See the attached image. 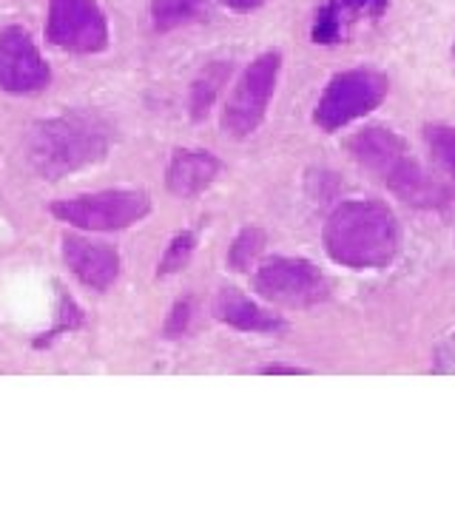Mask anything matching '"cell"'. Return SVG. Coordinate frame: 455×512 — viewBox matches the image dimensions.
<instances>
[{
    "label": "cell",
    "mask_w": 455,
    "mask_h": 512,
    "mask_svg": "<svg viewBox=\"0 0 455 512\" xmlns=\"http://www.w3.org/2000/svg\"><path fill=\"white\" fill-rule=\"evenodd\" d=\"M350 151L359 163L373 171V174H382L387 165L399 157L401 151H407V143L401 140L399 134L387 131L382 126H370L359 131L353 140H350Z\"/></svg>",
    "instance_id": "cell-14"
},
{
    "label": "cell",
    "mask_w": 455,
    "mask_h": 512,
    "mask_svg": "<svg viewBox=\"0 0 455 512\" xmlns=\"http://www.w3.org/2000/svg\"><path fill=\"white\" fill-rule=\"evenodd\" d=\"M427 143L433 148L436 160L444 165V171L455 180V128L436 126L427 131Z\"/></svg>",
    "instance_id": "cell-19"
},
{
    "label": "cell",
    "mask_w": 455,
    "mask_h": 512,
    "mask_svg": "<svg viewBox=\"0 0 455 512\" xmlns=\"http://www.w3.org/2000/svg\"><path fill=\"white\" fill-rule=\"evenodd\" d=\"M262 373H265V376H305L308 370H302V367H293V365H268V367H262Z\"/></svg>",
    "instance_id": "cell-22"
},
{
    "label": "cell",
    "mask_w": 455,
    "mask_h": 512,
    "mask_svg": "<svg viewBox=\"0 0 455 512\" xmlns=\"http://www.w3.org/2000/svg\"><path fill=\"white\" fill-rule=\"evenodd\" d=\"M46 37L63 52L94 55L109 46V20L94 0H49Z\"/></svg>",
    "instance_id": "cell-7"
},
{
    "label": "cell",
    "mask_w": 455,
    "mask_h": 512,
    "mask_svg": "<svg viewBox=\"0 0 455 512\" xmlns=\"http://www.w3.org/2000/svg\"><path fill=\"white\" fill-rule=\"evenodd\" d=\"M151 211V197L146 191H100L74 200H60L52 205V214L60 222H69L83 231H123L140 222Z\"/></svg>",
    "instance_id": "cell-4"
},
{
    "label": "cell",
    "mask_w": 455,
    "mask_h": 512,
    "mask_svg": "<svg viewBox=\"0 0 455 512\" xmlns=\"http://www.w3.org/2000/svg\"><path fill=\"white\" fill-rule=\"evenodd\" d=\"M387 97V77L376 69H353L336 74L328 89L319 97V106L313 111L316 126L325 131H339L359 120L364 114L376 111Z\"/></svg>",
    "instance_id": "cell-3"
},
{
    "label": "cell",
    "mask_w": 455,
    "mask_h": 512,
    "mask_svg": "<svg viewBox=\"0 0 455 512\" xmlns=\"http://www.w3.org/2000/svg\"><path fill=\"white\" fill-rule=\"evenodd\" d=\"M436 370H441V373H455V333L438 348Z\"/></svg>",
    "instance_id": "cell-21"
},
{
    "label": "cell",
    "mask_w": 455,
    "mask_h": 512,
    "mask_svg": "<svg viewBox=\"0 0 455 512\" xmlns=\"http://www.w3.org/2000/svg\"><path fill=\"white\" fill-rule=\"evenodd\" d=\"M109 151V128L86 114L43 120L29 131L26 157L40 177L60 180L86 165L100 163Z\"/></svg>",
    "instance_id": "cell-2"
},
{
    "label": "cell",
    "mask_w": 455,
    "mask_h": 512,
    "mask_svg": "<svg viewBox=\"0 0 455 512\" xmlns=\"http://www.w3.org/2000/svg\"><path fill=\"white\" fill-rule=\"evenodd\" d=\"M279 69H282L279 52H265L242 72L239 83L225 103V111H222V131L228 137L242 140L259 128V123L265 120L273 92H276Z\"/></svg>",
    "instance_id": "cell-5"
},
{
    "label": "cell",
    "mask_w": 455,
    "mask_h": 512,
    "mask_svg": "<svg viewBox=\"0 0 455 512\" xmlns=\"http://www.w3.org/2000/svg\"><path fill=\"white\" fill-rule=\"evenodd\" d=\"M208 15V0H151V23L157 32H174Z\"/></svg>",
    "instance_id": "cell-15"
},
{
    "label": "cell",
    "mask_w": 455,
    "mask_h": 512,
    "mask_svg": "<svg viewBox=\"0 0 455 512\" xmlns=\"http://www.w3.org/2000/svg\"><path fill=\"white\" fill-rule=\"evenodd\" d=\"M188 319H191V302L185 299V302H177L174 305V311H171V319H168V325H165V336L168 339H177L185 333L188 328Z\"/></svg>",
    "instance_id": "cell-20"
},
{
    "label": "cell",
    "mask_w": 455,
    "mask_h": 512,
    "mask_svg": "<svg viewBox=\"0 0 455 512\" xmlns=\"http://www.w3.org/2000/svg\"><path fill=\"white\" fill-rule=\"evenodd\" d=\"M231 77V63H211L205 72L194 80V86H191V117L194 120H202L211 106H214V100H217V94L222 92V86H225V80Z\"/></svg>",
    "instance_id": "cell-16"
},
{
    "label": "cell",
    "mask_w": 455,
    "mask_h": 512,
    "mask_svg": "<svg viewBox=\"0 0 455 512\" xmlns=\"http://www.w3.org/2000/svg\"><path fill=\"white\" fill-rule=\"evenodd\" d=\"M254 288L262 299L282 308H310L330 296L325 274L308 259L291 256H273L262 262L254 276Z\"/></svg>",
    "instance_id": "cell-6"
},
{
    "label": "cell",
    "mask_w": 455,
    "mask_h": 512,
    "mask_svg": "<svg viewBox=\"0 0 455 512\" xmlns=\"http://www.w3.org/2000/svg\"><path fill=\"white\" fill-rule=\"evenodd\" d=\"M214 313L219 322L231 325V328L245 330V333H279L285 330V319H279L276 313H268L251 302L245 293L237 288H225L219 291L217 302H214Z\"/></svg>",
    "instance_id": "cell-13"
},
{
    "label": "cell",
    "mask_w": 455,
    "mask_h": 512,
    "mask_svg": "<svg viewBox=\"0 0 455 512\" xmlns=\"http://www.w3.org/2000/svg\"><path fill=\"white\" fill-rule=\"evenodd\" d=\"M228 9H234V12H254V9H259L265 0H222Z\"/></svg>",
    "instance_id": "cell-23"
},
{
    "label": "cell",
    "mask_w": 455,
    "mask_h": 512,
    "mask_svg": "<svg viewBox=\"0 0 455 512\" xmlns=\"http://www.w3.org/2000/svg\"><path fill=\"white\" fill-rule=\"evenodd\" d=\"M52 80L46 60L26 29L9 26L0 32V89L9 94L43 92Z\"/></svg>",
    "instance_id": "cell-8"
},
{
    "label": "cell",
    "mask_w": 455,
    "mask_h": 512,
    "mask_svg": "<svg viewBox=\"0 0 455 512\" xmlns=\"http://www.w3.org/2000/svg\"><path fill=\"white\" fill-rule=\"evenodd\" d=\"M262 248H265V234H262L259 228H245V231L234 239L231 251H228L231 268H234V271H248L256 262V256L262 254Z\"/></svg>",
    "instance_id": "cell-17"
},
{
    "label": "cell",
    "mask_w": 455,
    "mask_h": 512,
    "mask_svg": "<svg viewBox=\"0 0 455 512\" xmlns=\"http://www.w3.org/2000/svg\"><path fill=\"white\" fill-rule=\"evenodd\" d=\"M387 9V0H328L313 20L310 37L319 46L342 43L350 26L364 18H379Z\"/></svg>",
    "instance_id": "cell-11"
},
{
    "label": "cell",
    "mask_w": 455,
    "mask_h": 512,
    "mask_svg": "<svg viewBox=\"0 0 455 512\" xmlns=\"http://www.w3.org/2000/svg\"><path fill=\"white\" fill-rule=\"evenodd\" d=\"M322 242L333 262L353 271H379L399 254V220L382 202H342L325 222Z\"/></svg>",
    "instance_id": "cell-1"
},
{
    "label": "cell",
    "mask_w": 455,
    "mask_h": 512,
    "mask_svg": "<svg viewBox=\"0 0 455 512\" xmlns=\"http://www.w3.org/2000/svg\"><path fill=\"white\" fill-rule=\"evenodd\" d=\"M384 185L399 197L401 202L413 205V208H444L453 202V188L444 183H438L436 177L419 163L413 160L410 148L401 151L393 163L384 168L379 174Z\"/></svg>",
    "instance_id": "cell-9"
},
{
    "label": "cell",
    "mask_w": 455,
    "mask_h": 512,
    "mask_svg": "<svg viewBox=\"0 0 455 512\" xmlns=\"http://www.w3.org/2000/svg\"><path fill=\"white\" fill-rule=\"evenodd\" d=\"M219 160L211 151H191V148H182L171 157L168 165V174H165V185L174 197L182 200H194L200 197L208 185L214 183L219 177Z\"/></svg>",
    "instance_id": "cell-12"
},
{
    "label": "cell",
    "mask_w": 455,
    "mask_h": 512,
    "mask_svg": "<svg viewBox=\"0 0 455 512\" xmlns=\"http://www.w3.org/2000/svg\"><path fill=\"white\" fill-rule=\"evenodd\" d=\"M194 245H197V237L191 234V231H182L177 237L171 239V245L165 248L163 259H160V268H157V274L160 276H171V274H180L182 268L188 265V259L194 254Z\"/></svg>",
    "instance_id": "cell-18"
},
{
    "label": "cell",
    "mask_w": 455,
    "mask_h": 512,
    "mask_svg": "<svg viewBox=\"0 0 455 512\" xmlns=\"http://www.w3.org/2000/svg\"><path fill=\"white\" fill-rule=\"evenodd\" d=\"M63 259L69 265V271L91 291H109L120 276V254L106 242L66 234Z\"/></svg>",
    "instance_id": "cell-10"
}]
</instances>
